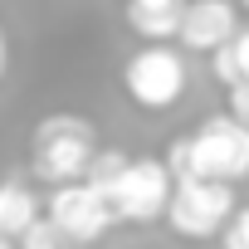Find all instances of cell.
Masks as SVG:
<instances>
[{
    "mask_svg": "<svg viewBox=\"0 0 249 249\" xmlns=\"http://www.w3.org/2000/svg\"><path fill=\"white\" fill-rule=\"evenodd\" d=\"M98 132L83 112H49L30 137V171L49 186L88 181V166L98 157Z\"/></svg>",
    "mask_w": 249,
    "mask_h": 249,
    "instance_id": "1",
    "label": "cell"
},
{
    "mask_svg": "<svg viewBox=\"0 0 249 249\" xmlns=\"http://www.w3.org/2000/svg\"><path fill=\"white\" fill-rule=\"evenodd\" d=\"M5 64H10V49H5V35H0V73H5Z\"/></svg>",
    "mask_w": 249,
    "mask_h": 249,
    "instance_id": "16",
    "label": "cell"
},
{
    "mask_svg": "<svg viewBox=\"0 0 249 249\" xmlns=\"http://www.w3.org/2000/svg\"><path fill=\"white\" fill-rule=\"evenodd\" d=\"M171 196H176V176L166 171V161H157V157H132L127 171L112 181L107 205H112L117 225H152V220H166Z\"/></svg>",
    "mask_w": 249,
    "mask_h": 249,
    "instance_id": "2",
    "label": "cell"
},
{
    "mask_svg": "<svg viewBox=\"0 0 249 249\" xmlns=\"http://www.w3.org/2000/svg\"><path fill=\"white\" fill-rule=\"evenodd\" d=\"M234 210H239V205H234V186L191 176V181H176L166 225H171L181 239H215V234H225V225H230Z\"/></svg>",
    "mask_w": 249,
    "mask_h": 249,
    "instance_id": "5",
    "label": "cell"
},
{
    "mask_svg": "<svg viewBox=\"0 0 249 249\" xmlns=\"http://www.w3.org/2000/svg\"><path fill=\"white\" fill-rule=\"evenodd\" d=\"M44 215L59 225V234H64L69 244H93V239H103V234L117 225V215H112L107 196H103V191H93L88 181L54 186V196L44 200Z\"/></svg>",
    "mask_w": 249,
    "mask_h": 249,
    "instance_id": "6",
    "label": "cell"
},
{
    "mask_svg": "<svg viewBox=\"0 0 249 249\" xmlns=\"http://www.w3.org/2000/svg\"><path fill=\"white\" fill-rule=\"evenodd\" d=\"M69 249H93V244H69Z\"/></svg>",
    "mask_w": 249,
    "mask_h": 249,
    "instance_id": "18",
    "label": "cell"
},
{
    "mask_svg": "<svg viewBox=\"0 0 249 249\" xmlns=\"http://www.w3.org/2000/svg\"><path fill=\"white\" fill-rule=\"evenodd\" d=\"M191 171L205 176V181L239 186L249 176V127L234 122L230 112L205 117L200 127L191 132Z\"/></svg>",
    "mask_w": 249,
    "mask_h": 249,
    "instance_id": "4",
    "label": "cell"
},
{
    "mask_svg": "<svg viewBox=\"0 0 249 249\" xmlns=\"http://www.w3.org/2000/svg\"><path fill=\"white\" fill-rule=\"evenodd\" d=\"M186 59L171 49V44H147L137 49L127 64H122V88H127V98L147 112H166L186 98Z\"/></svg>",
    "mask_w": 249,
    "mask_h": 249,
    "instance_id": "3",
    "label": "cell"
},
{
    "mask_svg": "<svg viewBox=\"0 0 249 249\" xmlns=\"http://www.w3.org/2000/svg\"><path fill=\"white\" fill-rule=\"evenodd\" d=\"M15 244H20V249H69V239L59 234V225H54L49 215H39V220H35V225H30Z\"/></svg>",
    "mask_w": 249,
    "mask_h": 249,
    "instance_id": "11",
    "label": "cell"
},
{
    "mask_svg": "<svg viewBox=\"0 0 249 249\" xmlns=\"http://www.w3.org/2000/svg\"><path fill=\"white\" fill-rule=\"evenodd\" d=\"M39 215H44V200H39L20 176L0 181V234H5V239H20Z\"/></svg>",
    "mask_w": 249,
    "mask_h": 249,
    "instance_id": "9",
    "label": "cell"
},
{
    "mask_svg": "<svg viewBox=\"0 0 249 249\" xmlns=\"http://www.w3.org/2000/svg\"><path fill=\"white\" fill-rule=\"evenodd\" d=\"M210 69H215V83H225V88H239V83H244V78H239V64H234V49H230V44L210 54Z\"/></svg>",
    "mask_w": 249,
    "mask_h": 249,
    "instance_id": "13",
    "label": "cell"
},
{
    "mask_svg": "<svg viewBox=\"0 0 249 249\" xmlns=\"http://www.w3.org/2000/svg\"><path fill=\"white\" fill-rule=\"evenodd\" d=\"M239 5H244V10H249V0H239Z\"/></svg>",
    "mask_w": 249,
    "mask_h": 249,
    "instance_id": "19",
    "label": "cell"
},
{
    "mask_svg": "<svg viewBox=\"0 0 249 249\" xmlns=\"http://www.w3.org/2000/svg\"><path fill=\"white\" fill-rule=\"evenodd\" d=\"M181 15H186V0H127V25L147 44L176 39L181 35Z\"/></svg>",
    "mask_w": 249,
    "mask_h": 249,
    "instance_id": "8",
    "label": "cell"
},
{
    "mask_svg": "<svg viewBox=\"0 0 249 249\" xmlns=\"http://www.w3.org/2000/svg\"><path fill=\"white\" fill-rule=\"evenodd\" d=\"M230 117H234V122H244V127H249V83L230 88Z\"/></svg>",
    "mask_w": 249,
    "mask_h": 249,
    "instance_id": "14",
    "label": "cell"
},
{
    "mask_svg": "<svg viewBox=\"0 0 249 249\" xmlns=\"http://www.w3.org/2000/svg\"><path fill=\"white\" fill-rule=\"evenodd\" d=\"M230 49H234V64H239V78L249 83V30H239V35L230 39Z\"/></svg>",
    "mask_w": 249,
    "mask_h": 249,
    "instance_id": "15",
    "label": "cell"
},
{
    "mask_svg": "<svg viewBox=\"0 0 249 249\" xmlns=\"http://www.w3.org/2000/svg\"><path fill=\"white\" fill-rule=\"evenodd\" d=\"M220 249H249V205H239L220 234Z\"/></svg>",
    "mask_w": 249,
    "mask_h": 249,
    "instance_id": "12",
    "label": "cell"
},
{
    "mask_svg": "<svg viewBox=\"0 0 249 249\" xmlns=\"http://www.w3.org/2000/svg\"><path fill=\"white\" fill-rule=\"evenodd\" d=\"M0 249H20V244H15V239H5V234H0Z\"/></svg>",
    "mask_w": 249,
    "mask_h": 249,
    "instance_id": "17",
    "label": "cell"
},
{
    "mask_svg": "<svg viewBox=\"0 0 249 249\" xmlns=\"http://www.w3.org/2000/svg\"><path fill=\"white\" fill-rule=\"evenodd\" d=\"M239 35V15L230 0H186V15H181V49L191 54H215Z\"/></svg>",
    "mask_w": 249,
    "mask_h": 249,
    "instance_id": "7",
    "label": "cell"
},
{
    "mask_svg": "<svg viewBox=\"0 0 249 249\" xmlns=\"http://www.w3.org/2000/svg\"><path fill=\"white\" fill-rule=\"evenodd\" d=\"M127 161H132L127 152H117V147H103V152L93 157V166H88V186L107 196V191H112V181H117L122 171H127Z\"/></svg>",
    "mask_w": 249,
    "mask_h": 249,
    "instance_id": "10",
    "label": "cell"
}]
</instances>
